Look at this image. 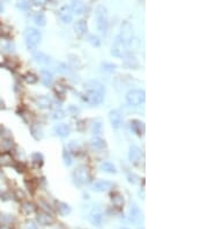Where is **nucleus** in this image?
I'll use <instances>...</instances> for the list:
<instances>
[{
    "label": "nucleus",
    "instance_id": "obj_27",
    "mask_svg": "<svg viewBox=\"0 0 208 229\" xmlns=\"http://www.w3.org/2000/svg\"><path fill=\"white\" fill-rule=\"evenodd\" d=\"M102 221H103V215L101 214V213H94L91 216H90V222L94 225V226H101V223H102Z\"/></svg>",
    "mask_w": 208,
    "mask_h": 229
},
{
    "label": "nucleus",
    "instance_id": "obj_38",
    "mask_svg": "<svg viewBox=\"0 0 208 229\" xmlns=\"http://www.w3.org/2000/svg\"><path fill=\"white\" fill-rule=\"evenodd\" d=\"M48 0H31V2L34 4L35 6H41V5H44L46 4Z\"/></svg>",
    "mask_w": 208,
    "mask_h": 229
},
{
    "label": "nucleus",
    "instance_id": "obj_19",
    "mask_svg": "<svg viewBox=\"0 0 208 229\" xmlns=\"http://www.w3.org/2000/svg\"><path fill=\"white\" fill-rule=\"evenodd\" d=\"M52 104L51 100L49 98L48 96H38L36 98V106H38V108H41V109H48V108H50Z\"/></svg>",
    "mask_w": 208,
    "mask_h": 229
},
{
    "label": "nucleus",
    "instance_id": "obj_20",
    "mask_svg": "<svg viewBox=\"0 0 208 229\" xmlns=\"http://www.w3.org/2000/svg\"><path fill=\"white\" fill-rule=\"evenodd\" d=\"M41 81L44 86H50L53 81V74L50 71L43 70L41 72Z\"/></svg>",
    "mask_w": 208,
    "mask_h": 229
},
{
    "label": "nucleus",
    "instance_id": "obj_23",
    "mask_svg": "<svg viewBox=\"0 0 208 229\" xmlns=\"http://www.w3.org/2000/svg\"><path fill=\"white\" fill-rule=\"evenodd\" d=\"M100 169L102 170V171H105V172H109V174H116V167L113 166L111 162H108V161H105L103 163H101V166H100Z\"/></svg>",
    "mask_w": 208,
    "mask_h": 229
},
{
    "label": "nucleus",
    "instance_id": "obj_5",
    "mask_svg": "<svg viewBox=\"0 0 208 229\" xmlns=\"http://www.w3.org/2000/svg\"><path fill=\"white\" fill-rule=\"evenodd\" d=\"M118 38L120 39L121 42H124L126 45H129L130 43H132V39H133V28L130 22L125 21L123 22L120 26V33Z\"/></svg>",
    "mask_w": 208,
    "mask_h": 229
},
{
    "label": "nucleus",
    "instance_id": "obj_12",
    "mask_svg": "<svg viewBox=\"0 0 208 229\" xmlns=\"http://www.w3.org/2000/svg\"><path fill=\"white\" fill-rule=\"evenodd\" d=\"M37 221L39 225H43V226H49L53 223L54 219L52 218L49 213H45V212H39L37 214Z\"/></svg>",
    "mask_w": 208,
    "mask_h": 229
},
{
    "label": "nucleus",
    "instance_id": "obj_41",
    "mask_svg": "<svg viewBox=\"0 0 208 229\" xmlns=\"http://www.w3.org/2000/svg\"><path fill=\"white\" fill-rule=\"evenodd\" d=\"M2 9H4V8H2V5H1V4H0V13H1V12H2Z\"/></svg>",
    "mask_w": 208,
    "mask_h": 229
},
{
    "label": "nucleus",
    "instance_id": "obj_43",
    "mask_svg": "<svg viewBox=\"0 0 208 229\" xmlns=\"http://www.w3.org/2000/svg\"><path fill=\"white\" fill-rule=\"evenodd\" d=\"M120 229H129V228H120Z\"/></svg>",
    "mask_w": 208,
    "mask_h": 229
},
{
    "label": "nucleus",
    "instance_id": "obj_8",
    "mask_svg": "<svg viewBox=\"0 0 208 229\" xmlns=\"http://www.w3.org/2000/svg\"><path fill=\"white\" fill-rule=\"evenodd\" d=\"M109 119L113 129H119L123 124V116L118 110H111L109 114Z\"/></svg>",
    "mask_w": 208,
    "mask_h": 229
},
{
    "label": "nucleus",
    "instance_id": "obj_18",
    "mask_svg": "<svg viewBox=\"0 0 208 229\" xmlns=\"http://www.w3.org/2000/svg\"><path fill=\"white\" fill-rule=\"evenodd\" d=\"M85 89H93V90H98V91L105 93L104 86L101 82L96 81V80H90V81L86 82V83H85Z\"/></svg>",
    "mask_w": 208,
    "mask_h": 229
},
{
    "label": "nucleus",
    "instance_id": "obj_35",
    "mask_svg": "<svg viewBox=\"0 0 208 229\" xmlns=\"http://www.w3.org/2000/svg\"><path fill=\"white\" fill-rule=\"evenodd\" d=\"M102 67H103V71H105V72H113L114 68H116V65L109 64V62H104L102 65Z\"/></svg>",
    "mask_w": 208,
    "mask_h": 229
},
{
    "label": "nucleus",
    "instance_id": "obj_31",
    "mask_svg": "<svg viewBox=\"0 0 208 229\" xmlns=\"http://www.w3.org/2000/svg\"><path fill=\"white\" fill-rule=\"evenodd\" d=\"M53 119H56V120H58V119H62L64 117H65V112L62 111V110H54L53 112H52V116H51Z\"/></svg>",
    "mask_w": 208,
    "mask_h": 229
},
{
    "label": "nucleus",
    "instance_id": "obj_24",
    "mask_svg": "<svg viewBox=\"0 0 208 229\" xmlns=\"http://www.w3.org/2000/svg\"><path fill=\"white\" fill-rule=\"evenodd\" d=\"M57 210H58V212L60 213L61 215H67V214H69L71 211H72V208L69 207V205H67L66 203H61V201L57 203Z\"/></svg>",
    "mask_w": 208,
    "mask_h": 229
},
{
    "label": "nucleus",
    "instance_id": "obj_36",
    "mask_svg": "<svg viewBox=\"0 0 208 229\" xmlns=\"http://www.w3.org/2000/svg\"><path fill=\"white\" fill-rule=\"evenodd\" d=\"M89 42H90V44L93 45V46H100V39L96 37V36H90L89 37Z\"/></svg>",
    "mask_w": 208,
    "mask_h": 229
},
{
    "label": "nucleus",
    "instance_id": "obj_37",
    "mask_svg": "<svg viewBox=\"0 0 208 229\" xmlns=\"http://www.w3.org/2000/svg\"><path fill=\"white\" fill-rule=\"evenodd\" d=\"M64 161H65V164H67V166H71V164H72V159H71L69 154L66 150H64Z\"/></svg>",
    "mask_w": 208,
    "mask_h": 229
},
{
    "label": "nucleus",
    "instance_id": "obj_30",
    "mask_svg": "<svg viewBox=\"0 0 208 229\" xmlns=\"http://www.w3.org/2000/svg\"><path fill=\"white\" fill-rule=\"evenodd\" d=\"M35 210H36V207H35L34 204L31 203H26L23 204V206H22V211L27 213V214H30V213H34Z\"/></svg>",
    "mask_w": 208,
    "mask_h": 229
},
{
    "label": "nucleus",
    "instance_id": "obj_11",
    "mask_svg": "<svg viewBox=\"0 0 208 229\" xmlns=\"http://www.w3.org/2000/svg\"><path fill=\"white\" fill-rule=\"evenodd\" d=\"M54 132L60 138H66V137H68L69 133H71V129H69V126L67 124H58L54 127Z\"/></svg>",
    "mask_w": 208,
    "mask_h": 229
},
{
    "label": "nucleus",
    "instance_id": "obj_39",
    "mask_svg": "<svg viewBox=\"0 0 208 229\" xmlns=\"http://www.w3.org/2000/svg\"><path fill=\"white\" fill-rule=\"evenodd\" d=\"M94 132L95 133L101 132V124L100 123H96L95 125H94Z\"/></svg>",
    "mask_w": 208,
    "mask_h": 229
},
{
    "label": "nucleus",
    "instance_id": "obj_28",
    "mask_svg": "<svg viewBox=\"0 0 208 229\" xmlns=\"http://www.w3.org/2000/svg\"><path fill=\"white\" fill-rule=\"evenodd\" d=\"M112 204L116 207H118V208L123 207V205H124V197L120 193H116L112 197Z\"/></svg>",
    "mask_w": 208,
    "mask_h": 229
},
{
    "label": "nucleus",
    "instance_id": "obj_13",
    "mask_svg": "<svg viewBox=\"0 0 208 229\" xmlns=\"http://www.w3.org/2000/svg\"><path fill=\"white\" fill-rule=\"evenodd\" d=\"M112 187V183L109 181H98L94 184V190L97 192H106Z\"/></svg>",
    "mask_w": 208,
    "mask_h": 229
},
{
    "label": "nucleus",
    "instance_id": "obj_9",
    "mask_svg": "<svg viewBox=\"0 0 208 229\" xmlns=\"http://www.w3.org/2000/svg\"><path fill=\"white\" fill-rule=\"evenodd\" d=\"M58 13H59V18H60V20L64 23H69V22L72 21V19H73L72 9H71V7L67 6V5L61 6Z\"/></svg>",
    "mask_w": 208,
    "mask_h": 229
},
{
    "label": "nucleus",
    "instance_id": "obj_10",
    "mask_svg": "<svg viewBox=\"0 0 208 229\" xmlns=\"http://www.w3.org/2000/svg\"><path fill=\"white\" fill-rule=\"evenodd\" d=\"M74 31L75 34L79 36H83L87 34L88 31V26H87V22L85 20H79L74 23Z\"/></svg>",
    "mask_w": 208,
    "mask_h": 229
},
{
    "label": "nucleus",
    "instance_id": "obj_40",
    "mask_svg": "<svg viewBox=\"0 0 208 229\" xmlns=\"http://www.w3.org/2000/svg\"><path fill=\"white\" fill-rule=\"evenodd\" d=\"M0 229H8L7 227H5V226H0Z\"/></svg>",
    "mask_w": 208,
    "mask_h": 229
},
{
    "label": "nucleus",
    "instance_id": "obj_29",
    "mask_svg": "<svg viewBox=\"0 0 208 229\" xmlns=\"http://www.w3.org/2000/svg\"><path fill=\"white\" fill-rule=\"evenodd\" d=\"M12 156L7 154V153H2V154H0V164H2V166H9V164H12Z\"/></svg>",
    "mask_w": 208,
    "mask_h": 229
},
{
    "label": "nucleus",
    "instance_id": "obj_25",
    "mask_svg": "<svg viewBox=\"0 0 208 229\" xmlns=\"http://www.w3.org/2000/svg\"><path fill=\"white\" fill-rule=\"evenodd\" d=\"M34 21H35V23H36L37 26H39V27H44L45 26V23H46L45 15H44L42 12H38V13H36V14H35Z\"/></svg>",
    "mask_w": 208,
    "mask_h": 229
},
{
    "label": "nucleus",
    "instance_id": "obj_26",
    "mask_svg": "<svg viewBox=\"0 0 208 229\" xmlns=\"http://www.w3.org/2000/svg\"><path fill=\"white\" fill-rule=\"evenodd\" d=\"M91 146L95 147L96 149H103L105 147V142H104L103 139L98 138V137H95L91 139Z\"/></svg>",
    "mask_w": 208,
    "mask_h": 229
},
{
    "label": "nucleus",
    "instance_id": "obj_32",
    "mask_svg": "<svg viewBox=\"0 0 208 229\" xmlns=\"http://www.w3.org/2000/svg\"><path fill=\"white\" fill-rule=\"evenodd\" d=\"M16 6H17V8L22 9V10H26V9L29 8V2H28L27 0H17Z\"/></svg>",
    "mask_w": 208,
    "mask_h": 229
},
{
    "label": "nucleus",
    "instance_id": "obj_42",
    "mask_svg": "<svg viewBox=\"0 0 208 229\" xmlns=\"http://www.w3.org/2000/svg\"><path fill=\"white\" fill-rule=\"evenodd\" d=\"M1 196H2V192H1V191H0V197H1Z\"/></svg>",
    "mask_w": 208,
    "mask_h": 229
},
{
    "label": "nucleus",
    "instance_id": "obj_33",
    "mask_svg": "<svg viewBox=\"0 0 208 229\" xmlns=\"http://www.w3.org/2000/svg\"><path fill=\"white\" fill-rule=\"evenodd\" d=\"M31 158H33V161H34L35 163H37V164H42V162H43V156H42V154H39V153H34Z\"/></svg>",
    "mask_w": 208,
    "mask_h": 229
},
{
    "label": "nucleus",
    "instance_id": "obj_16",
    "mask_svg": "<svg viewBox=\"0 0 208 229\" xmlns=\"http://www.w3.org/2000/svg\"><path fill=\"white\" fill-rule=\"evenodd\" d=\"M131 127L133 130V132L137 133L138 135H142L145 133V124L142 123L141 120L138 119H134L131 122Z\"/></svg>",
    "mask_w": 208,
    "mask_h": 229
},
{
    "label": "nucleus",
    "instance_id": "obj_6",
    "mask_svg": "<svg viewBox=\"0 0 208 229\" xmlns=\"http://www.w3.org/2000/svg\"><path fill=\"white\" fill-rule=\"evenodd\" d=\"M73 176H74V179H75V182L78 184H87L90 181L89 170L85 166H80V167L77 168Z\"/></svg>",
    "mask_w": 208,
    "mask_h": 229
},
{
    "label": "nucleus",
    "instance_id": "obj_1",
    "mask_svg": "<svg viewBox=\"0 0 208 229\" xmlns=\"http://www.w3.org/2000/svg\"><path fill=\"white\" fill-rule=\"evenodd\" d=\"M95 16L97 29L101 31V34L105 35L108 31V10H106V8L102 5L97 6Z\"/></svg>",
    "mask_w": 208,
    "mask_h": 229
},
{
    "label": "nucleus",
    "instance_id": "obj_4",
    "mask_svg": "<svg viewBox=\"0 0 208 229\" xmlns=\"http://www.w3.org/2000/svg\"><path fill=\"white\" fill-rule=\"evenodd\" d=\"M86 93L83 95V100L86 101L88 104L90 106H98L103 102L104 94L102 91H98V90H93V89H85Z\"/></svg>",
    "mask_w": 208,
    "mask_h": 229
},
{
    "label": "nucleus",
    "instance_id": "obj_22",
    "mask_svg": "<svg viewBox=\"0 0 208 229\" xmlns=\"http://www.w3.org/2000/svg\"><path fill=\"white\" fill-rule=\"evenodd\" d=\"M130 215H131V220L133 221V222H138V221L140 220V218H141L140 210H139V207L135 204H133V206H131Z\"/></svg>",
    "mask_w": 208,
    "mask_h": 229
},
{
    "label": "nucleus",
    "instance_id": "obj_17",
    "mask_svg": "<svg viewBox=\"0 0 208 229\" xmlns=\"http://www.w3.org/2000/svg\"><path fill=\"white\" fill-rule=\"evenodd\" d=\"M124 62L129 68H137L139 65V62L138 59L135 58V56H133V54H131L129 52L126 53V56L124 57Z\"/></svg>",
    "mask_w": 208,
    "mask_h": 229
},
{
    "label": "nucleus",
    "instance_id": "obj_34",
    "mask_svg": "<svg viewBox=\"0 0 208 229\" xmlns=\"http://www.w3.org/2000/svg\"><path fill=\"white\" fill-rule=\"evenodd\" d=\"M25 80H26L28 83H35L36 81H37V78H36V75H34L33 73H28L25 75Z\"/></svg>",
    "mask_w": 208,
    "mask_h": 229
},
{
    "label": "nucleus",
    "instance_id": "obj_2",
    "mask_svg": "<svg viewBox=\"0 0 208 229\" xmlns=\"http://www.w3.org/2000/svg\"><path fill=\"white\" fill-rule=\"evenodd\" d=\"M42 39V35L41 33L35 29V28H28L25 31V41H26V45L28 49L34 50L37 48V45L39 44Z\"/></svg>",
    "mask_w": 208,
    "mask_h": 229
},
{
    "label": "nucleus",
    "instance_id": "obj_7",
    "mask_svg": "<svg viewBox=\"0 0 208 229\" xmlns=\"http://www.w3.org/2000/svg\"><path fill=\"white\" fill-rule=\"evenodd\" d=\"M126 53H127V45L117 37V39L114 41L112 45V49H111V54L118 58H124L126 56Z\"/></svg>",
    "mask_w": 208,
    "mask_h": 229
},
{
    "label": "nucleus",
    "instance_id": "obj_3",
    "mask_svg": "<svg viewBox=\"0 0 208 229\" xmlns=\"http://www.w3.org/2000/svg\"><path fill=\"white\" fill-rule=\"evenodd\" d=\"M125 100H126V103H127L129 106H137L145 102L146 94H145V91L141 90V89H134V90H131V91H129V93L126 94Z\"/></svg>",
    "mask_w": 208,
    "mask_h": 229
},
{
    "label": "nucleus",
    "instance_id": "obj_21",
    "mask_svg": "<svg viewBox=\"0 0 208 229\" xmlns=\"http://www.w3.org/2000/svg\"><path fill=\"white\" fill-rule=\"evenodd\" d=\"M34 59L37 62H39V64H43V65H48V64H50V62H51V58H50L48 54H45V53H43V52L35 53V54H34Z\"/></svg>",
    "mask_w": 208,
    "mask_h": 229
},
{
    "label": "nucleus",
    "instance_id": "obj_14",
    "mask_svg": "<svg viewBox=\"0 0 208 229\" xmlns=\"http://www.w3.org/2000/svg\"><path fill=\"white\" fill-rule=\"evenodd\" d=\"M129 159L132 163H138L141 159V150L137 146H131L130 153H129Z\"/></svg>",
    "mask_w": 208,
    "mask_h": 229
},
{
    "label": "nucleus",
    "instance_id": "obj_15",
    "mask_svg": "<svg viewBox=\"0 0 208 229\" xmlns=\"http://www.w3.org/2000/svg\"><path fill=\"white\" fill-rule=\"evenodd\" d=\"M71 9H72V13H75L77 15H81L83 14V10H85V5L81 0H72V4H71Z\"/></svg>",
    "mask_w": 208,
    "mask_h": 229
}]
</instances>
